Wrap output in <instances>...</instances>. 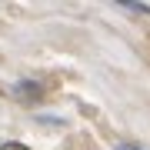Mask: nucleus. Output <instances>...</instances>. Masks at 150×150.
Returning <instances> with one entry per match:
<instances>
[{"instance_id": "f257e3e1", "label": "nucleus", "mask_w": 150, "mask_h": 150, "mask_svg": "<svg viewBox=\"0 0 150 150\" xmlns=\"http://www.w3.org/2000/svg\"><path fill=\"white\" fill-rule=\"evenodd\" d=\"M0 150H30V147H23V144H4Z\"/></svg>"}, {"instance_id": "f03ea898", "label": "nucleus", "mask_w": 150, "mask_h": 150, "mask_svg": "<svg viewBox=\"0 0 150 150\" xmlns=\"http://www.w3.org/2000/svg\"><path fill=\"white\" fill-rule=\"evenodd\" d=\"M117 150H144V147H130V144H120Z\"/></svg>"}]
</instances>
